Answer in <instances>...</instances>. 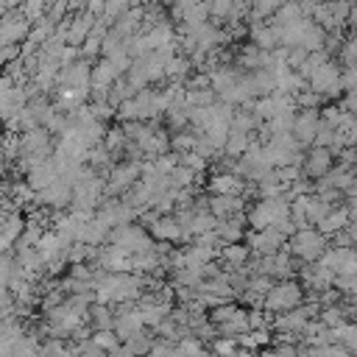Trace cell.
<instances>
[{
	"instance_id": "1",
	"label": "cell",
	"mask_w": 357,
	"mask_h": 357,
	"mask_svg": "<svg viewBox=\"0 0 357 357\" xmlns=\"http://www.w3.org/2000/svg\"><path fill=\"white\" fill-rule=\"evenodd\" d=\"M142 287H145V279L139 273H98L95 276V284H92V293H95V301L100 304H126V301H137L142 296Z\"/></svg>"
},
{
	"instance_id": "2",
	"label": "cell",
	"mask_w": 357,
	"mask_h": 357,
	"mask_svg": "<svg viewBox=\"0 0 357 357\" xmlns=\"http://www.w3.org/2000/svg\"><path fill=\"white\" fill-rule=\"evenodd\" d=\"M290 218V201L284 195H276V198H262L251 206L248 212V223L254 231L259 229H268V226H279L282 220Z\"/></svg>"
},
{
	"instance_id": "3",
	"label": "cell",
	"mask_w": 357,
	"mask_h": 357,
	"mask_svg": "<svg viewBox=\"0 0 357 357\" xmlns=\"http://www.w3.org/2000/svg\"><path fill=\"white\" fill-rule=\"evenodd\" d=\"M287 251L298 259H307V262H318L321 254L326 251V234L321 229H298L296 234H290L287 240Z\"/></svg>"
},
{
	"instance_id": "4",
	"label": "cell",
	"mask_w": 357,
	"mask_h": 357,
	"mask_svg": "<svg viewBox=\"0 0 357 357\" xmlns=\"http://www.w3.org/2000/svg\"><path fill=\"white\" fill-rule=\"evenodd\" d=\"M301 298H304L301 287L296 282H290V279H282L268 290L262 307H265V312H287V310L301 307Z\"/></svg>"
},
{
	"instance_id": "5",
	"label": "cell",
	"mask_w": 357,
	"mask_h": 357,
	"mask_svg": "<svg viewBox=\"0 0 357 357\" xmlns=\"http://www.w3.org/2000/svg\"><path fill=\"white\" fill-rule=\"evenodd\" d=\"M109 243L126 248L128 254H142V251H151L153 248V240L145 229L134 226V223H126V226H117L109 231Z\"/></svg>"
},
{
	"instance_id": "6",
	"label": "cell",
	"mask_w": 357,
	"mask_h": 357,
	"mask_svg": "<svg viewBox=\"0 0 357 357\" xmlns=\"http://www.w3.org/2000/svg\"><path fill=\"white\" fill-rule=\"evenodd\" d=\"M304 81H307L310 89L318 92V95H335V92L343 86V75H340V70H337L332 61H321L318 67H312V70L304 75Z\"/></svg>"
},
{
	"instance_id": "7",
	"label": "cell",
	"mask_w": 357,
	"mask_h": 357,
	"mask_svg": "<svg viewBox=\"0 0 357 357\" xmlns=\"http://www.w3.org/2000/svg\"><path fill=\"white\" fill-rule=\"evenodd\" d=\"M142 178V165L139 162H123V165H114L106 176V195H120V192H128L134 190V184Z\"/></svg>"
},
{
	"instance_id": "8",
	"label": "cell",
	"mask_w": 357,
	"mask_h": 357,
	"mask_svg": "<svg viewBox=\"0 0 357 357\" xmlns=\"http://www.w3.org/2000/svg\"><path fill=\"white\" fill-rule=\"evenodd\" d=\"M318 265H324L332 276H357V251L349 245H337L332 251H324Z\"/></svg>"
},
{
	"instance_id": "9",
	"label": "cell",
	"mask_w": 357,
	"mask_h": 357,
	"mask_svg": "<svg viewBox=\"0 0 357 357\" xmlns=\"http://www.w3.org/2000/svg\"><path fill=\"white\" fill-rule=\"evenodd\" d=\"M31 17L22 11V6L20 8H8L3 17H0V33H3V39L8 42V45H17V42H25L28 39V33H31Z\"/></svg>"
},
{
	"instance_id": "10",
	"label": "cell",
	"mask_w": 357,
	"mask_h": 357,
	"mask_svg": "<svg viewBox=\"0 0 357 357\" xmlns=\"http://www.w3.org/2000/svg\"><path fill=\"white\" fill-rule=\"evenodd\" d=\"M349 3L346 0H321L318 6H312V17L321 28H337L346 22L349 17Z\"/></svg>"
},
{
	"instance_id": "11",
	"label": "cell",
	"mask_w": 357,
	"mask_h": 357,
	"mask_svg": "<svg viewBox=\"0 0 357 357\" xmlns=\"http://www.w3.org/2000/svg\"><path fill=\"white\" fill-rule=\"evenodd\" d=\"M98 262L100 268L112 271V273H131V262H134V254H128L126 248L114 245V243H106L100 251H98Z\"/></svg>"
},
{
	"instance_id": "12",
	"label": "cell",
	"mask_w": 357,
	"mask_h": 357,
	"mask_svg": "<svg viewBox=\"0 0 357 357\" xmlns=\"http://www.w3.org/2000/svg\"><path fill=\"white\" fill-rule=\"evenodd\" d=\"M335 165V151L324 145H312V151L304 156V173L310 178H324Z\"/></svg>"
},
{
	"instance_id": "13",
	"label": "cell",
	"mask_w": 357,
	"mask_h": 357,
	"mask_svg": "<svg viewBox=\"0 0 357 357\" xmlns=\"http://www.w3.org/2000/svg\"><path fill=\"white\" fill-rule=\"evenodd\" d=\"M318 126H321V117L315 109H301L293 120V137L298 145H312L315 142V134H318Z\"/></svg>"
},
{
	"instance_id": "14",
	"label": "cell",
	"mask_w": 357,
	"mask_h": 357,
	"mask_svg": "<svg viewBox=\"0 0 357 357\" xmlns=\"http://www.w3.org/2000/svg\"><path fill=\"white\" fill-rule=\"evenodd\" d=\"M36 201L45 204V206H53V209H64V206L73 204V184L59 176L50 187H45L42 192H36Z\"/></svg>"
},
{
	"instance_id": "15",
	"label": "cell",
	"mask_w": 357,
	"mask_h": 357,
	"mask_svg": "<svg viewBox=\"0 0 357 357\" xmlns=\"http://www.w3.org/2000/svg\"><path fill=\"white\" fill-rule=\"evenodd\" d=\"M284 243H287V237L279 231V226H268V229H259V231L248 234V248H254L257 254H273Z\"/></svg>"
},
{
	"instance_id": "16",
	"label": "cell",
	"mask_w": 357,
	"mask_h": 357,
	"mask_svg": "<svg viewBox=\"0 0 357 357\" xmlns=\"http://www.w3.org/2000/svg\"><path fill=\"white\" fill-rule=\"evenodd\" d=\"M151 234L159 243H178V240H184V229H181L176 215H156L153 223H151Z\"/></svg>"
},
{
	"instance_id": "17",
	"label": "cell",
	"mask_w": 357,
	"mask_h": 357,
	"mask_svg": "<svg viewBox=\"0 0 357 357\" xmlns=\"http://www.w3.org/2000/svg\"><path fill=\"white\" fill-rule=\"evenodd\" d=\"M56 178H59V167H56L53 156H50V159H45V162H36V165L25 173V181H28L36 192H42L45 187H50Z\"/></svg>"
},
{
	"instance_id": "18",
	"label": "cell",
	"mask_w": 357,
	"mask_h": 357,
	"mask_svg": "<svg viewBox=\"0 0 357 357\" xmlns=\"http://www.w3.org/2000/svg\"><path fill=\"white\" fill-rule=\"evenodd\" d=\"M209 190H212V195H245L243 178H237V173H226V170H218L209 178Z\"/></svg>"
},
{
	"instance_id": "19",
	"label": "cell",
	"mask_w": 357,
	"mask_h": 357,
	"mask_svg": "<svg viewBox=\"0 0 357 357\" xmlns=\"http://www.w3.org/2000/svg\"><path fill=\"white\" fill-rule=\"evenodd\" d=\"M209 212L218 220H226L231 215H240L243 212V195H212L209 198Z\"/></svg>"
},
{
	"instance_id": "20",
	"label": "cell",
	"mask_w": 357,
	"mask_h": 357,
	"mask_svg": "<svg viewBox=\"0 0 357 357\" xmlns=\"http://www.w3.org/2000/svg\"><path fill=\"white\" fill-rule=\"evenodd\" d=\"M251 39H254V45L259 47V50H276L282 42H279V28L273 25V22H257L254 28H251Z\"/></svg>"
},
{
	"instance_id": "21",
	"label": "cell",
	"mask_w": 357,
	"mask_h": 357,
	"mask_svg": "<svg viewBox=\"0 0 357 357\" xmlns=\"http://www.w3.org/2000/svg\"><path fill=\"white\" fill-rule=\"evenodd\" d=\"M349 220H351V212L349 209H329V215L318 223V229L329 237V234H337V231H343L346 226H349Z\"/></svg>"
},
{
	"instance_id": "22",
	"label": "cell",
	"mask_w": 357,
	"mask_h": 357,
	"mask_svg": "<svg viewBox=\"0 0 357 357\" xmlns=\"http://www.w3.org/2000/svg\"><path fill=\"white\" fill-rule=\"evenodd\" d=\"M248 254H251V248L243 245V243H226V245L220 248V257H223V262H226L231 271H234V268H245Z\"/></svg>"
},
{
	"instance_id": "23",
	"label": "cell",
	"mask_w": 357,
	"mask_h": 357,
	"mask_svg": "<svg viewBox=\"0 0 357 357\" xmlns=\"http://www.w3.org/2000/svg\"><path fill=\"white\" fill-rule=\"evenodd\" d=\"M86 318L92 321L95 329H114V312H112V304H100V301H95V304L89 307V315H86Z\"/></svg>"
},
{
	"instance_id": "24",
	"label": "cell",
	"mask_w": 357,
	"mask_h": 357,
	"mask_svg": "<svg viewBox=\"0 0 357 357\" xmlns=\"http://www.w3.org/2000/svg\"><path fill=\"white\" fill-rule=\"evenodd\" d=\"M190 67H192V61H190V56H167V61H165V78H170V81H181L187 73H190Z\"/></svg>"
},
{
	"instance_id": "25",
	"label": "cell",
	"mask_w": 357,
	"mask_h": 357,
	"mask_svg": "<svg viewBox=\"0 0 357 357\" xmlns=\"http://www.w3.org/2000/svg\"><path fill=\"white\" fill-rule=\"evenodd\" d=\"M22 231H25V218H22L17 209H11V212L3 218V237H6L8 243H17V240L22 237Z\"/></svg>"
},
{
	"instance_id": "26",
	"label": "cell",
	"mask_w": 357,
	"mask_h": 357,
	"mask_svg": "<svg viewBox=\"0 0 357 357\" xmlns=\"http://www.w3.org/2000/svg\"><path fill=\"white\" fill-rule=\"evenodd\" d=\"M251 148V137L245 134V131H229V139H226V145H223V151L229 153V156H243L245 151Z\"/></svg>"
},
{
	"instance_id": "27",
	"label": "cell",
	"mask_w": 357,
	"mask_h": 357,
	"mask_svg": "<svg viewBox=\"0 0 357 357\" xmlns=\"http://www.w3.org/2000/svg\"><path fill=\"white\" fill-rule=\"evenodd\" d=\"M195 176H198V173H195L192 167H187V165L178 162V165L170 170V184H173V187H192Z\"/></svg>"
},
{
	"instance_id": "28",
	"label": "cell",
	"mask_w": 357,
	"mask_h": 357,
	"mask_svg": "<svg viewBox=\"0 0 357 357\" xmlns=\"http://www.w3.org/2000/svg\"><path fill=\"white\" fill-rule=\"evenodd\" d=\"M240 310H243V307H237L234 301H223V304H218V307H215V310L209 312V321L220 326V324H226V321H231V318H234V315H237Z\"/></svg>"
},
{
	"instance_id": "29",
	"label": "cell",
	"mask_w": 357,
	"mask_h": 357,
	"mask_svg": "<svg viewBox=\"0 0 357 357\" xmlns=\"http://www.w3.org/2000/svg\"><path fill=\"white\" fill-rule=\"evenodd\" d=\"M151 346H153V343L148 340V335H145L142 329H139L137 335H131V337L126 340V349H128V351H131L134 357H145V354L151 351Z\"/></svg>"
},
{
	"instance_id": "30",
	"label": "cell",
	"mask_w": 357,
	"mask_h": 357,
	"mask_svg": "<svg viewBox=\"0 0 357 357\" xmlns=\"http://www.w3.org/2000/svg\"><path fill=\"white\" fill-rule=\"evenodd\" d=\"M92 340L109 354V351H114L117 346H120V337L114 335V329H95V335H92Z\"/></svg>"
},
{
	"instance_id": "31",
	"label": "cell",
	"mask_w": 357,
	"mask_h": 357,
	"mask_svg": "<svg viewBox=\"0 0 357 357\" xmlns=\"http://www.w3.org/2000/svg\"><path fill=\"white\" fill-rule=\"evenodd\" d=\"M103 145L114 153V151H120V148H126L128 145V137H126V131H123V126L120 128H106V137H103Z\"/></svg>"
},
{
	"instance_id": "32",
	"label": "cell",
	"mask_w": 357,
	"mask_h": 357,
	"mask_svg": "<svg viewBox=\"0 0 357 357\" xmlns=\"http://www.w3.org/2000/svg\"><path fill=\"white\" fill-rule=\"evenodd\" d=\"M195 139H198V134L178 131V134H173V137H170V148H173L176 153H187V151H192V148H195Z\"/></svg>"
},
{
	"instance_id": "33",
	"label": "cell",
	"mask_w": 357,
	"mask_h": 357,
	"mask_svg": "<svg viewBox=\"0 0 357 357\" xmlns=\"http://www.w3.org/2000/svg\"><path fill=\"white\" fill-rule=\"evenodd\" d=\"M178 349H181L187 357H206V351H204V346H201V337H192V335L181 337V340H178Z\"/></svg>"
},
{
	"instance_id": "34",
	"label": "cell",
	"mask_w": 357,
	"mask_h": 357,
	"mask_svg": "<svg viewBox=\"0 0 357 357\" xmlns=\"http://www.w3.org/2000/svg\"><path fill=\"white\" fill-rule=\"evenodd\" d=\"M321 321H324L329 329H335V326H340V324H343V312H340L337 307H326V310L321 312Z\"/></svg>"
},
{
	"instance_id": "35",
	"label": "cell",
	"mask_w": 357,
	"mask_h": 357,
	"mask_svg": "<svg viewBox=\"0 0 357 357\" xmlns=\"http://www.w3.org/2000/svg\"><path fill=\"white\" fill-rule=\"evenodd\" d=\"M271 315H265L262 310H248V326L251 329H268Z\"/></svg>"
},
{
	"instance_id": "36",
	"label": "cell",
	"mask_w": 357,
	"mask_h": 357,
	"mask_svg": "<svg viewBox=\"0 0 357 357\" xmlns=\"http://www.w3.org/2000/svg\"><path fill=\"white\" fill-rule=\"evenodd\" d=\"M148 357H176V346H173V343H167V340H159V343H153V346H151Z\"/></svg>"
},
{
	"instance_id": "37",
	"label": "cell",
	"mask_w": 357,
	"mask_h": 357,
	"mask_svg": "<svg viewBox=\"0 0 357 357\" xmlns=\"http://www.w3.org/2000/svg\"><path fill=\"white\" fill-rule=\"evenodd\" d=\"M343 61H346L349 70H357V36L346 42V47H343Z\"/></svg>"
},
{
	"instance_id": "38",
	"label": "cell",
	"mask_w": 357,
	"mask_h": 357,
	"mask_svg": "<svg viewBox=\"0 0 357 357\" xmlns=\"http://www.w3.org/2000/svg\"><path fill=\"white\" fill-rule=\"evenodd\" d=\"M215 351H218L220 357H231V354L237 351V337H226V340H218V343H215Z\"/></svg>"
},
{
	"instance_id": "39",
	"label": "cell",
	"mask_w": 357,
	"mask_h": 357,
	"mask_svg": "<svg viewBox=\"0 0 357 357\" xmlns=\"http://www.w3.org/2000/svg\"><path fill=\"white\" fill-rule=\"evenodd\" d=\"M14 304H17V301H14V293H11L6 284H0V312L8 315V312L14 310Z\"/></svg>"
},
{
	"instance_id": "40",
	"label": "cell",
	"mask_w": 357,
	"mask_h": 357,
	"mask_svg": "<svg viewBox=\"0 0 357 357\" xmlns=\"http://www.w3.org/2000/svg\"><path fill=\"white\" fill-rule=\"evenodd\" d=\"M103 3L106 0H81V11H89V14L100 17L103 14Z\"/></svg>"
},
{
	"instance_id": "41",
	"label": "cell",
	"mask_w": 357,
	"mask_h": 357,
	"mask_svg": "<svg viewBox=\"0 0 357 357\" xmlns=\"http://www.w3.org/2000/svg\"><path fill=\"white\" fill-rule=\"evenodd\" d=\"M109 357H134V354H131V351L126 349V343H123V346H117L114 351H109Z\"/></svg>"
},
{
	"instance_id": "42",
	"label": "cell",
	"mask_w": 357,
	"mask_h": 357,
	"mask_svg": "<svg viewBox=\"0 0 357 357\" xmlns=\"http://www.w3.org/2000/svg\"><path fill=\"white\" fill-rule=\"evenodd\" d=\"M349 20H351V25H354V28H357V6H354V8H351V11H349Z\"/></svg>"
},
{
	"instance_id": "43",
	"label": "cell",
	"mask_w": 357,
	"mask_h": 357,
	"mask_svg": "<svg viewBox=\"0 0 357 357\" xmlns=\"http://www.w3.org/2000/svg\"><path fill=\"white\" fill-rule=\"evenodd\" d=\"M6 45H8V42H6V39H3V33H0V50H3Z\"/></svg>"
},
{
	"instance_id": "44",
	"label": "cell",
	"mask_w": 357,
	"mask_h": 357,
	"mask_svg": "<svg viewBox=\"0 0 357 357\" xmlns=\"http://www.w3.org/2000/svg\"><path fill=\"white\" fill-rule=\"evenodd\" d=\"M3 318H8V315H6V312H0V321H3Z\"/></svg>"
},
{
	"instance_id": "45",
	"label": "cell",
	"mask_w": 357,
	"mask_h": 357,
	"mask_svg": "<svg viewBox=\"0 0 357 357\" xmlns=\"http://www.w3.org/2000/svg\"><path fill=\"white\" fill-rule=\"evenodd\" d=\"M156 3H173V0H156Z\"/></svg>"
}]
</instances>
